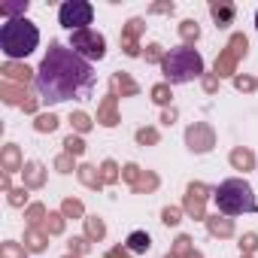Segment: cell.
Instances as JSON below:
<instances>
[{
  "label": "cell",
  "mask_w": 258,
  "mask_h": 258,
  "mask_svg": "<svg viewBox=\"0 0 258 258\" xmlns=\"http://www.w3.org/2000/svg\"><path fill=\"white\" fill-rule=\"evenodd\" d=\"M94 88V70L85 58H79L73 49L52 43L49 55L43 58L37 70V91L46 103L61 100H85Z\"/></svg>",
  "instance_id": "6da1fadb"
},
{
  "label": "cell",
  "mask_w": 258,
  "mask_h": 258,
  "mask_svg": "<svg viewBox=\"0 0 258 258\" xmlns=\"http://www.w3.org/2000/svg\"><path fill=\"white\" fill-rule=\"evenodd\" d=\"M37 43H40V31L28 19H7L4 28H0V49L10 61L28 58L37 49Z\"/></svg>",
  "instance_id": "7a4b0ae2"
},
{
  "label": "cell",
  "mask_w": 258,
  "mask_h": 258,
  "mask_svg": "<svg viewBox=\"0 0 258 258\" xmlns=\"http://www.w3.org/2000/svg\"><path fill=\"white\" fill-rule=\"evenodd\" d=\"M161 70H164V79L167 85H182V82H191L204 73V58L191 49V46H179V49H170L161 61Z\"/></svg>",
  "instance_id": "3957f363"
},
{
  "label": "cell",
  "mask_w": 258,
  "mask_h": 258,
  "mask_svg": "<svg viewBox=\"0 0 258 258\" xmlns=\"http://www.w3.org/2000/svg\"><path fill=\"white\" fill-rule=\"evenodd\" d=\"M216 207L225 216H243V213H258V201L249 182L243 179H225L216 188Z\"/></svg>",
  "instance_id": "277c9868"
},
{
  "label": "cell",
  "mask_w": 258,
  "mask_h": 258,
  "mask_svg": "<svg viewBox=\"0 0 258 258\" xmlns=\"http://www.w3.org/2000/svg\"><path fill=\"white\" fill-rule=\"evenodd\" d=\"M70 49H73L79 58H85V61H100V58L106 55V40H103L97 31L85 28V31H73V34H70Z\"/></svg>",
  "instance_id": "5b68a950"
},
{
  "label": "cell",
  "mask_w": 258,
  "mask_h": 258,
  "mask_svg": "<svg viewBox=\"0 0 258 258\" xmlns=\"http://www.w3.org/2000/svg\"><path fill=\"white\" fill-rule=\"evenodd\" d=\"M91 16H94V10H91V4H85V0H67V4H61V10H58V22L70 34L85 31L91 25Z\"/></svg>",
  "instance_id": "8992f818"
},
{
  "label": "cell",
  "mask_w": 258,
  "mask_h": 258,
  "mask_svg": "<svg viewBox=\"0 0 258 258\" xmlns=\"http://www.w3.org/2000/svg\"><path fill=\"white\" fill-rule=\"evenodd\" d=\"M246 49H249L246 37H243V34H234V37L228 40V49L216 58V76H231L234 67H237V61L246 55Z\"/></svg>",
  "instance_id": "52a82bcc"
},
{
  "label": "cell",
  "mask_w": 258,
  "mask_h": 258,
  "mask_svg": "<svg viewBox=\"0 0 258 258\" xmlns=\"http://www.w3.org/2000/svg\"><path fill=\"white\" fill-rule=\"evenodd\" d=\"M185 140H188V149H191V152H210V149H213V131H210L207 124L188 127Z\"/></svg>",
  "instance_id": "ba28073f"
},
{
  "label": "cell",
  "mask_w": 258,
  "mask_h": 258,
  "mask_svg": "<svg viewBox=\"0 0 258 258\" xmlns=\"http://www.w3.org/2000/svg\"><path fill=\"white\" fill-rule=\"evenodd\" d=\"M146 25H143V19H131L127 22V28L121 31V49H124V55H131V58H137L140 55V46H137V37H140V31H143Z\"/></svg>",
  "instance_id": "9c48e42d"
},
{
  "label": "cell",
  "mask_w": 258,
  "mask_h": 258,
  "mask_svg": "<svg viewBox=\"0 0 258 258\" xmlns=\"http://www.w3.org/2000/svg\"><path fill=\"white\" fill-rule=\"evenodd\" d=\"M204 198H207V185H188V195H185V210L195 216V219H204Z\"/></svg>",
  "instance_id": "30bf717a"
},
{
  "label": "cell",
  "mask_w": 258,
  "mask_h": 258,
  "mask_svg": "<svg viewBox=\"0 0 258 258\" xmlns=\"http://www.w3.org/2000/svg\"><path fill=\"white\" fill-rule=\"evenodd\" d=\"M97 121L106 124V127L118 124V115H115V94H109V97L100 103V109H97Z\"/></svg>",
  "instance_id": "8fae6325"
},
{
  "label": "cell",
  "mask_w": 258,
  "mask_h": 258,
  "mask_svg": "<svg viewBox=\"0 0 258 258\" xmlns=\"http://www.w3.org/2000/svg\"><path fill=\"white\" fill-rule=\"evenodd\" d=\"M210 13H213V19H216V25L219 28H225V25H231L234 22V4H213L210 7Z\"/></svg>",
  "instance_id": "7c38bea8"
},
{
  "label": "cell",
  "mask_w": 258,
  "mask_h": 258,
  "mask_svg": "<svg viewBox=\"0 0 258 258\" xmlns=\"http://www.w3.org/2000/svg\"><path fill=\"white\" fill-rule=\"evenodd\" d=\"M4 76H7V82H22V85H28V79H31V70L28 67H19V64H4Z\"/></svg>",
  "instance_id": "4fadbf2b"
},
{
  "label": "cell",
  "mask_w": 258,
  "mask_h": 258,
  "mask_svg": "<svg viewBox=\"0 0 258 258\" xmlns=\"http://www.w3.org/2000/svg\"><path fill=\"white\" fill-rule=\"evenodd\" d=\"M149 246H152V240H149L146 231H134L131 237H127V249L131 252H149Z\"/></svg>",
  "instance_id": "5bb4252c"
},
{
  "label": "cell",
  "mask_w": 258,
  "mask_h": 258,
  "mask_svg": "<svg viewBox=\"0 0 258 258\" xmlns=\"http://www.w3.org/2000/svg\"><path fill=\"white\" fill-rule=\"evenodd\" d=\"M0 13L10 19H25L22 13H28V0H10V4H0Z\"/></svg>",
  "instance_id": "9a60e30c"
},
{
  "label": "cell",
  "mask_w": 258,
  "mask_h": 258,
  "mask_svg": "<svg viewBox=\"0 0 258 258\" xmlns=\"http://www.w3.org/2000/svg\"><path fill=\"white\" fill-rule=\"evenodd\" d=\"M207 225H210V231H213V234H219V237H231V231H234L231 219H219V216L207 219Z\"/></svg>",
  "instance_id": "2e32d148"
},
{
  "label": "cell",
  "mask_w": 258,
  "mask_h": 258,
  "mask_svg": "<svg viewBox=\"0 0 258 258\" xmlns=\"http://www.w3.org/2000/svg\"><path fill=\"white\" fill-rule=\"evenodd\" d=\"M112 91H124V94H137V82L127 79L124 73H115L112 76Z\"/></svg>",
  "instance_id": "e0dca14e"
},
{
  "label": "cell",
  "mask_w": 258,
  "mask_h": 258,
  "mask_svg": "<svg viewBox=\"0 0 258 258\" xmlns=\"http://www.w3.org/2000/svg\"><path fill=\"white\" fill-rule=\"evenodd\" d=\"M252 161H255V158H252V152H246V149H234V152H231V164H234V167L249 170V167H252Z\"/></svg>",
  "instance_id": "ac0fdd59"
},
{
  "label": "cell",
  "mask_w": 258,
  "mask_h": 258,
  "mask_svg": "<svg viewBox=\"0 0 258 258\" xmlns=\"http://www.w3.org/2000/svg\"><path fill=\"white\" fill-rule=\"evenodd\" d=\"M22 97H28V94H25V88H16V85L4 82V100H7V103H19ZM22 103H25V100H22Z\"/></svg>",
  "instance_id": "d6986e66"
},
{
  "label": "cell",
  "mask_w": 258,
  "mask_h": 258,
  "mask_svg": "<svg viewBox=\"0 0 258 258\" xmlns=\"http://www.w3.org/2000/svg\"><path fill=\"white\" fill-rule=\"evenodd\" d=\"M179 34H182V40H185V46H188L191 40H198V37H201V28H198V22H182Z\"/></svg>",
  "instance_id": "ffe728a7"
},
{
  "label": "cell",
  "mask_w": 258,
  "mask_h": 258,
  "mask_svg": "<svg viewBox=\"0 0 258 258\" xmlns=\"http://www.w3.org/2000/svg\"><path fill=\"white\" fill-rule=\"evenodd\" d=\"M25 182H28V185H43V167H40V164H28Z\"/></svg>",
  "instance_id": "44dd1931"
},
{
  "label": "cell",
  "mask_w": 258,
  "mask_h": 258,
  "mask_svg": "<svg viewBox=\"0 0 258 258\" xmlns=\"http://www.w3.org/2000/svg\"><path fill=\"white\" fill-rule=\"evenodd\" d=\"M79 176H82V182L85 185H91V188H97L103 179H100V173H94V167H79Z\"/></svg>",
  "instance_id": "7402d4cb"
},
{
  "label": "cell",
  "mask_w": 258,
  "mask_h": 258,
  "mask_svg": "<svg viewBox=\"0 0 258 258\" xmlns=\"http://www.w3.org/2000/svg\"><path fill=\"white\" fill-rule=\"evenodd\" d=\"M64 146H67V155H82V149H85V143H82V137H67L64 140Z\"/></svg>",
  "instance_id": "603a6c76"
},
{
  "label": "cell",
  "mask_w": 258,
  "mask_h": 258,
  "mask_svg": "<svg viewBox=\"0 0 258 258\" xmlns=\"http://www.w3.org/2000/svg\"><path fill=\"white\" fill-rule=\"evenodd\" d=\"M152 97H155V103H167V100H170V85H167V82L155 85V88H152Z\"/></svg>",
  "instance_id": "cb8c5ba5"
},
{
  "label": "cell",
  "mask_w": 258,
  "mask_h": 258,
  "mask_svg": "<svg viewBox=\"0 0 258 258\" xmlns=\"http://www.w3.org/2000/svg\"><path fill=\"white\" fill-rule=\"evenodd\" d=\"M4 161H7V170H19V149L16 146H7Z\"/></svg>",
  "instance_id": "d4e9b609"
},
{
  "label": "cell",
  "mask_w": 258,
  "mask_h": 258,
  "mask_svg": "<svg viewBox=\"0 0 258 258\" xmlns=\"http://www.w3.org/2000/svg\"><path fill=\"white\" fill-rule=\"evenodd\" d=\"M58 127V118L55 115H40L37 118V131H55Z\"/></svg>",
  "instance_id": "484cf974"
},
{
  "label": "cell",
  "mask_w": 258,
  "mask_h": 258,
  "mask_svg": "<svg viewBox=\"0 0 258 258\" xmlns=\"http://www.w3.org/2000/svg\"><path fill=\"white\" fill-rule=\"evenodd\" d=\"M88 237H91V240H100V237H103V222L88 219Z\"/></svg>",
  "instance_id": "4316f807"
},
{
  "label": "cell",
  "mask_w": 258,
  "mask_h": 258,
  "mask_svg": "<svg viewBox=\"0 0 258 258\" xmlns=\"http://www.w3.org/2000/svg\"><path fill=\"white\" fill-rule=\"evenodd\" d=\"M43 246H46V240H43V237H40L37 231H31V234H28V249H34V252H40Z\"/></svg>",
  "instance_id": "83f0119b"
},
{
  "label": "cell",
  "mask_w": 258,
  "mask_h": 258,
  "mask_svg": "<svg viewBox=\"0 0 258 258\" xmlns=\"http://www.w3.org/2000/svg\"><path fill=\"white\" fill-rule=\"evenodd\" d=\"M146 61H164V55H161V46H158V43L146 46Z\"/></svg>",
  "instance_id": "f1b7e54d"
},
{
  "label": "cell",
  "mask_w": 258,
  "mask_h": 258,
  "mask_svg": "<svg viewBox=\"0 0 258 258\" xmlns=\"http://www.w3.org/2000/svg\"><path fill=\"white\" fill-rule=\"evenodd\" d=\"M61 228H64V222H61V216H49V219H46V231H49V234H58Z\"/></svg>",
  "instance_id": "f546056e"
},
{
  "label": "cell",
  "mask_w": 258,
  "mask_h": 258,
  "mask_svg": "<svg viewBox=\"0 0 258 258\" xmlns=\"http://www.w3.org/2000/svg\"><path fill=\"white\" fill-rule=\"evenodd\" d=\"M70 121H73V124H76V127H79V131H88V124H91V121H88V115H85V112H76V115H70Z\"/></svg>",
  "instance_id": "4dcf8cb0"
},
{
  "label": "cell",
  "mask_w": 258,
  "mask_h": 258,
  "mask_svg": "<svg viewBox=\"0 0 258 258\" xmlns=\"http://www.w3.org/2000/svg\"><path fill=\"white\" fill-rule=\"evenodd\" d=\"M4 258H25V252H22L16 243H7V246H4Z\"/></svg>",
  "instance_id": "1f68e13d"
},
{
  "label": "cell",
  "mask_w": 258,
  "mask_h": 258,
  "mask_svg": "<svg viewBox=\"0 0 258 258\" xmlns=\"http://www.w3.org/2000/svg\"><path fill=\"white\" fill-rule=\"evenodd\" d=\"M100 179H103V182H112V179H115V164H112V161H106V164H103Z\"/></svg>",
  "instance_id": "d6a6232c"
},
{
  "label": "cell",
  "mask_w": 258,
  "mask_h": 258,
  "mask_svg": "<svg viewBox=\"0 0 258 258\" xmlns=\"http://www.w3.org/2000/svg\"><path fill=\"white\" fill-rule=\"evenodd\" d=\"M64 213L67 216H79L82 213V204L79 201H64Z\"/></svg>",
  "instance_id": "836d02e7"
},
{
  "label": "cell",
  "mask_w": 258,
  "mask_h": 258,
  "mask_svg": "<svg viewBox=\"0 0 258 258\" xmlns=\"http://www.w3.org/2000/svg\"><path fill=\"white\" fill-rule=\"evenodd\" d=\"M137 140H140V143H155V140H158V134L152 131V127H146V131H140V134H137Z\"/></svg>",
  "instance_id": "e575fe53"
},
{
  "label": "cell",
  "mask_w": 258,
  "mask_h": 258,
  "mask_svg": "<svg viewBox=\"0 0 258 258\" xmlns=\"http://www.w3.org/2000/svg\"><path fill=\"white\" fill-rule=\"evenodd\" d=\"M164 222H167V225H176V222H179V210H176V207H167V210H164Z\"/></svg>",
  "instance_id": "d590c367"
},
{
  "label": "cell",
  "mask_w": 258,
  "mask_h": 258,
  "mask_svg": "<svg viewBox=\"0 0 258 258\" xmlns=\"http://www.w3.org/2000/svg\"><path fill=\"white\" fill-rule=\"evenodd\" d=\"M240 246H243V249H246V252H252V249H255V246H258V237H255V234H246V237H243V240H240Z\"/></svg>",
  "instance_id": "8d00e7d4"
},
{
  "label": "cell",
  "mask_w": 258,
  "mask_h": 258,
  "mask_svg": "<svg viewBox=\"0 0 258 258\" xmlns=\"http://www.w3.org/2000/svg\"><path fill=\"white\" fill-rule=\"evenodd\" d=\"M237 88H240V91H252V88H255V82H252V79H246V76H237Z\"/></svg>",
  "instance_id": "74e56055"
},
{
  "label": "cell",
  "mask_w": 258,
  "mask_h": 258,
  "mask_svg": "<svg viewBox=\"0 0 258 258\" xmlns=\"http://www.w3.org/2000/svg\"><path fill=\"white\" fill-rule=\"evenodd\" d=\"M55 164H58V170H61V173H70V167H73V161H70V155H64V158H58Z\"/></svg>",
  "instance_id": "f35d334b"
},
{
  "label": "cell",
  "mask_w": 258,
  "mask_h": 258,
  "mask_svg": "<svg viewBox=\"0 0 258 258\" xmlns=\"http://www.w3.org/2000/svg\"><path fill=\"white\" fill-rule=\"evenodd\" d=\"M43 216H46V210H43V207H31V213H28V219H31V222H40Z\"/></svg>",
  "instance_id": "ab89813d"
},
{
  "label": "cell",
  "mask_w": 258,
  "mask_h": 258,
  "mask_svg": "<svg viewBox=\"0 0 258 258\" xmlns=\"http://www.w3.org/2000/svg\"><path fill=\"white\" fill-rule=\"evenodd\" d=\"M152 13H173V4H155Z\"/></svg>",
  "instance_id": "60d3db41"
},
{
  "label": "cell",
  "mask_w": 258,
  "mask_h": 258,
  "mask_svg": "<svg viewBox=\"0 0 258 258\" xmlns=\"http://www.w3.org/2000/svg\"><path fill=\"white\" fill-rule=\"evenodd\" d=\"M106 258H127V252H121V249H109Z\"/></svg>",
  "instance_id": "b9f144b4"
},
{
  "label": "cell",
  "mask_w": 258,
  "mask_h": 258,
  "mask_svg": "<svg viewBox=\"0 0 258 258\" xmlns=\"http://www.w3.org/2000/svg\"><path fill=\"white\" fill-rule=\"evenodd\" d=\"M255 28H258V13H255Z\"/></svg>",
  "instance_id": "7bdbcfd3"
},
{
  "label": "cell",
  "mask_w": 258,
  "mask_h": 258,
  "mask_svg": "<svg viewBox=\"0 0 258 258\" xmlns=\"http://www.w3.org/2000/svg\"><path fill=\"white\" fill-rule=\"evenodd\" d=\"M167 258H179V255H167Z\"/></svg>",
  "instance_id": "ee69618b"
},
{
  "label": "cell",
  "mask_w": 258,
  "mask_h": 258,
  "mask_svg": "<svg viewBox=\"0 0 258 258\" xmlns=\"http://www.w3.org/2000/svg\"><path fill=\"white\" fill-rule=\"evenodd\" d=\"M67 258H70V255H67Z\"/></svg>",
  "instance_id": "f6af8a7d"
}]
</instances>
